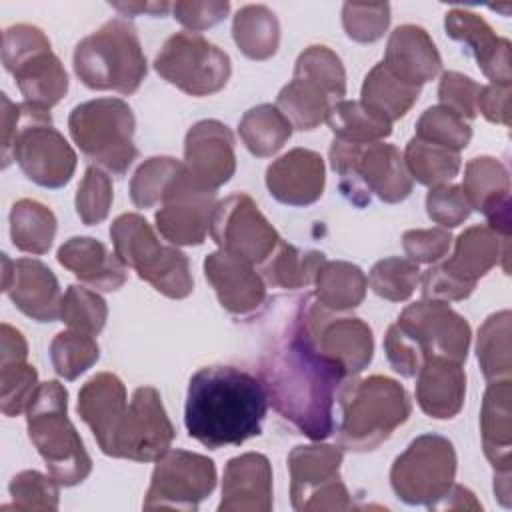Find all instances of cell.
Listing matches in <instances>:
<instances>
[{"label":"cell","instance_id":"94428289","mask_svg":"<svg viewBox=\"0 0 512 512\" xmlns=\"http://www.w3.org/2000/svg\"><path fill=\"white\" fill-rule=\"evenodd\" d=\"M26 358H28V344L22 332L4 322L0 326V362L26 360Z\"/></svg>","mask_w":512,"mask_h":512},{"label":"cell","instance_id":"ee69618b","mask_svg":"<svg viewBox=\"0 0 512 512\" xmlns=\"http://www.w3.org/2000/svg\"><path fill=\"white\" fill-rule=\"evenodd\" d=\"M100 358V346L94 336L78 330H62L50 342V360L54 372L64 380H76Z\"/></svg>","mask_w":512,"mask_h":512},{"label":"cell","instance_id":"f35d334b","mask_svg":"<svg viewBox=\"0 0 512 512\" xmlns=\"http://www.w3.org/2000/svg\"><path fill=\"white\" fill-rule=\"evenodd\" d=\"M326 256L318 250H300L284 240L276 246L272 256L262 266V278L276 288H306L314 282L318 268Z\"/></svg>","mask_w":512,"mask_h":512},{"label":"cell","instance_id":"b9f144b4","mask_svg":"<svg viewBox=\"0 0 512 512\" xmlns=\"http://www.w3.org/2000/svg\"><path fill=\"white\" fill-rule=\"evenodd\" d=\"M402 156L410 178L430 188L448 184L452 178L458 176L462 166L460 152L422 140L418 136L408 140Z\"/></svg>","mask_w":512,"mask_h":512},{"label":"cell","instance_id":"5b68a950","mask_svg":"<svg viewBox=\"0 0 512 512\" xmlns=\"http://www.w3.org/2000/svg\"><path fill=\"white\" fill-rule=\"evenodd\" d=\"M76 76L90 90L134 94L146 78V56L136 28L124 18H112L82 38L72 56Z\"/></svg>","mask_w":512,"mask_h":512},{"label":"cell","instance_id":"7c38bea8","mask_svg":"<svg viewBox=\"0 0 512 512\" xmlns=\"http://www.w3.org/2000/svg\"><path fill=\"white\" fill-rule=\"evenodd\" d=\"M342 448L330 444L296 446L288 454L290 500L298 512L350 510L354 502L340 478Z\"/></svg>","mask_w":512,"mask_h":512},{"label":"cell","instance_id":"d6986e66","mask_svg":"<svg viewBox=\"0 0 512 512\" xmlns=\"http://www.w3.org/2000/svg\"><path fill=\"white\" fill-rule=\"evenodd\" d=\"M216 192L198 188L186 178L164 198L154 222L164 240L176 246H198L210 230V216L216 206Z\"/></svg>","mask_w":512,"mask_h":512},{"label":"cell","instance_id":"277c9868","mask_svg":"<svg viewBox=\"0 0 512 512\" xmlns=\"http://www.w3.org/2000/svg\"><path fill=\"white\" fill-rule=\"evenodd\" d=\"M26 426L32 444L60 486H76L88 478L92 460L68 418V392L58 380L38 384L26 408Z\"/></svg>","mask_w":512,"mask_h":512},{"label":"cell","instance_id":"11a10c76","mask_svg":"<svg viewBox=\"0 0 512 512\" xmlns=\"http://www.w3.org/2000/svg\"><path fill=\"white\" fill-rule=\"evenodd\" d=\"M480 88L482 86L470 76L460 72H444L438 86V98L442 106L454 110L466 120H472L478 114Z\"/></svg>","mask_w":512,"mask_h":512},{"label":"cell","instance_id":"9f6ffc18","mask_svg":"<svg viewBox=\"0 0 512 512\" xmlns=\"http://www.w3.org/2000/svg\"><path fill=\"white\" fill-rule=\"evenodd\" d=\"M452 236L446 228H418L402 236V248L414 264H434L450 250Z\"/></svg>","mask_w":512,"mask_h":512},{"label":"cell","instance_id":"f546056e","mask_svg":"<svg viewBox=\"0 0 512 512\" xmlns=\"http://www.w3.org/2000/svg\"><path fill=\"white\" fill-rule=\"evenodd\" d=\"M466 374L460 362L426 358L416 374V402L420 410L436 420L454 418L464 404Z\"/></svg>","mask_w":512,"mask_h":512},{"label":"cell","instance_id":"4dcf8cb0","mask_svg":"<svg viewBox=\"0 0 512 512\" xmlns=\"http://www.w3.org/2000/svg\"><path fill=\"white\" fill-rule=\"evenodd\" d=\"M10 74L14 76L24 102L48 110L56 106L68 92V74L52 48H42L18 62Z\"/></svg>","mask_w":512,"mask_h":512},{"label":"cell","instance_id":"680465c9","mask_svg":"<svg viewBox=\"0 0 512 512\" xmlns=\"http://www.w3.org/2000/svg\"><path fill=\"white\" fill-rule=\"evenodd\" d=\"M510 84H488L480 88L478 112L494 124L510 126Z\"/></svg>","mask_w":512,"mask_h":512},{"label":"cell","instance_id":"44dd1931","mask_svg":"<svg viewBox=\"0 0 512 512\" xmlns=\"http://www.w3.org/2000/svg\"><path fill=\"white\" fill-rule=\"evenodd\" d=\"M78 414L92 430L100 450L116 456L120 432L128 416L126 388L112 372H98L78 392Z\"/></svg>","mask_w":512,"mask_h":512},{"label":"cell","instance_id":"d6a6232c","mask_svg":"<svg viewBox=\"0 0 512 512\" xmlns=\"http://www.w3.org/2000/svg\"><path fill=\"white\" fill-rule=\"evenodd\" d=\"M420 96L418 86H410L396 78L382 62H378L364 78L360 90V102L374 112L376 116L384 118L386 122H396L414 106Z\"/></svg>","mask_w":512,"mask_h":512},{"label":"cell","instance_id":"c3c4849f","mask_svg":"<svg viewBox=\"0 0 512 512\" xmlns=\"http://www.w3.org/2000/svg\"><path fill=\"white\" fill-rule=\"evenodd\" d=\"M414 136L460 152L468 146L472 138V126L454 110L438 104L422 112V116L416 122Z\"/></svg>","mask_w":512,"mask_h":512},{"label":"cell","instance_id":"484cf974","mask_svg":"<svg viewBox=\"0 0 512 512\" xmlns=\"http://www.w3.org/2000/svg\"><path fill=\"white\" fill-rule=\"evenodd\" d=\"M510 258V238H504L490 230L488 226L466 228L454 244V252L448 260L440 262V270L446 272L456 282L476 288V282L486 276L496 264H502L504 274H508Z\"/></svg>","mask_w":512,"mask_h":512},{"label":"cell","instance_id":"7402d4cb","mask_svg":"<svg viewBox=\"0 0 512 512\" xmlns=\"http://www.w3.org/2000/svg\"><path fill=\"white\" fill-rule=\"evenodd\" d=\"M444 30L476 58L490 84L512 82L510 40L498 36L482 16L464 8H452L444 18Z\"/></svg>","mask_w":512,"mask_h":512},{"label":"cell","instance_id":"60d3db41","mask_svg":"<svg viewBox=\"0 0 512 512\" xmlns=\"http://www.w3.org/2000/svg\"><path fill=\"white\" fill-rule=\"evenodd\" d=\"M184 162L170 156H152L144 160L132 180L130 198L136 208H152L162 204L164 198L186 178Z\"/></svg>","mask_w":512,"mask_h":512},{"label":"cell","instance_id":"8fae6325","mask_svg":"<svg viewBox=\"0 0 512 512\" xmlns=\"http://www.w3.org/2000/svg\"><path fill=\"white\" fill-rule=\"evenodd\" d=\"M156 72L190 96L220 92L232 74L230 56L198 32L172 34L154 58Z\"/></svg>","mask_w":512,"mask_h":512},{"label":"cell","instance_id":"ab89813d","mask_svg":"<svg viewBox=\"0 0 512 512\" xmlns=\"http://www.w3.org/2000/svg\"><path fill=\"white\" fill-rule=\"evenodd\" d=\"M336 140L350 144L382 142L392 134V124L370 112L360 100H338L330 106L326 120Z\"/></svg>","mask_w":512,"mask_h":512},{"label":"cell","instance_id":"816d5d0a","mask_svg":"<svg viewBox=\"0 0 512 512\" xmlns=\"http://www.w3.org/2000/svg\"><path fill=\"white\" fill-rule=\"evenodd\" d=\"M12 508L16 510H58L60 484L50 474L38 470H24L10 480Z\"/></svg>","mask_w":512,"mask_h":512},{"label":"cell","instance_id":"7a4b0ae2","mask_svg":"<svg viewBox=\"0 0 512 512\" xmlns=\"http://www.w3.org/2000/svg\"><path fill=\"white\" fill-rule=\"evenodd\" d=\"M266 410L268 396L260 378L236 366H204L190 378L184 424L190 438L218 450L258 436Z\"/></svg>","mask_w":512,"mask_h":512},{"label":"cell","instance_id":"83f0119b","mask_svg":"<svg viewBox=\"0 0 512 512\" xmlns=\"http://www.w3.org/2000/svg\"><path fill=\"white\" fill-rule=\"evenodd\" d=\"M382 64L402 82L422 88V84L438 76L442 58L422 26L402 24L390 34Z\"/></svg>","mask_w":512,"mask_h":512},{"label":"cell","instance_id":"1f68e13d","mask_svg":"<svg viewBox=\"0 0 512 512\" xmlns=\"http://www.w3.org/2000/svg\"><path fill=\"white\" fill-rule=\"evenodd\" d=\"M512 386L510 378L494 380L484 392L480 410L482 446L494 474L510 472V448H512V412H510Z\"/></svg>","mask_w":512,"mask_h":512},{"label":"cell","instance_id":"cb8c5ba5","mask_svg":"<svg viewBox=\"0 0 512 512\" xmlns=\"http://www.w3.org/2000/svg\"><path fill=\"white\" fill-rule=\"evenodd\" d=\"M462 192L472 210L486 216L488 228L510 238V176L506 166L492 156H476L464 168Z\"/></svg>","mask_w":512,"mask_h":512},{"label":"cell","instance_id":"f1b7e54d","mask_svg":"<svg viewBox=\"0 0 512 512\" xmlns=\"http://www.w3.org/2000/svg\"><path fill=\"white\" fill-rule=\"evenodd\" d=\"M56 258L80 282L102 292L118 290L128 278V266L116 252H110L106 244L90 236H74L66 240L58 248Z\"/></svg>","mask_w":512,"mask_h":512},{"label":"cell","instance_id":"db71d44e","mask_svg":"<svg viewBox=\"0 0 512 512\" xmlns=\"http://www.w3.org/2000/svg\"><path fill=\"white\" fill-rule=\"evenodd\" d=\"M472 212V206L460 186L440 184L432 186L426 194V214L440 228L460 226Z\"/></svg>","mask_w":512,"mask_h":512},{"label":"cell","instance_id":"ffe728a7","mask_svg":"<svg viewBox=\"0 0 512 512\" xmlns=\"http://www.w3.org/2000/svg\"><path fill=\"white\" fill-rule=\"evenodd\" d=\"M310 328L322 354L340 364L348 378L360 374L372 360L374 338L360 318H332L318 302L308 306Z\"/></svg>","mask_w":512,"mask_h":512},{"label":"cell","instance_id":"4fadbf2b","mask_svg":"<svg viewBox=\"0 0 512 512\" xmlns=\"http://www.w3.org/2000/svg\"><path fill=\"white\" fill-rule=\"evenodd\" d=\"M208 234L218 250L240 256L250 264H264L282 240L256 202L244 192L216 202Z\"/></svg>","mask_w":512,"mask_h":512},{"label":"cell","instance_id":"4316f807","mask_svg":"<svg viewBox=\"0 0 512 512\" xmlns=\"http://www.w3.org/2000/svg\"><path fill=\"white\" fill-rule=\"evenodd\" d=\"M220 512H270L272 466L264 454L246 452L228 460L222 480Z\"/></svg>","mask_w":512,"mask_h":512},{"label":"cell","instance_id":"74e56055","mask_svg":"<svg viewBox=\"0 0 512 512\" xmlns=\"http://www.w3.org/2000/svg\"><path fill=\"white\" fill-rule=\"evenodd\" d=\"M238 134L250 154L268 158L276 154L292 136V126L276 104H258L244 112Z\"/></svg>","mask_w":512,"mask_h":512},{"label":"cell","instance_id":"6da1fadb","mask_svg":"<svg viewBox=\"0 0 512 512\" xmlns=\"http://www.w3.org/2000/svg\"><path fill=\"white\" fill-rule=\"evenodd\" d=\"M310 296L296 298L292 314L274 334L260 358V382L268 404L314 442L334 432V400L344 368L320 352L308 318Z\"/></svg>","mask_w":512,"mask_h":512},{"label":"cell","instance_id":"8992f818","mask_svg":"<svg viewBox=\"0 0 512 512\" xmlns=\"http://www.w3.org/2000/svg\"><path fill=\"white\" fill-rule=\"evenodd\" d=\"M330 166L340 176L342 194L358 208L370 204L372 194L386 204H396L412 192L414 180L404 156L392 144H350L334 138Z\"/></svg>","mask_w":512,"mask_h":512},{"label":"cell","instance_id":"2e32d148","mask_svg":"<svg viewBox=\"0 0 512 512\" xmlns=\"http://www.w3.org/2000/svg\"><path fill=\"white\" fill-rule=\"evenodd\" d=\"M174 436V426L164 410L158 390L152 386H140L130 398L128 416L124 420L114 458L156 462L170 450Z\"/></svg>","mask_w":512,"mask_h":512},{"label":"cell","instance_id":"f5cc1de1","mask_svg":"<svg viewBox=\"0 0 512 512\" xmlns=\"http://www.w3.org/2000/svg\"><path fill=\"white\" fill-rule=\"evenodd\" d=\"M390 24V6L346 2L342 6V26L350 40L360 44L376 42L384 36Z\"/></svg>","mask_w":512,"mask_h":512},{"label":"cell","instance_id":"6125c7cd","mask_svg":"<svg viewBox=\"0 0 512 512\" xmlns=\"http://www.w3.org/2000/svg\"><path fill=\"white\" fill-rule=\"evenodd\" d=\"M432 508H464V510H482L480 502L474 498V494L460 486V484H452V488L432 506Z\"/></svg>","mask_w":512,"mask_h":512},{"label":"cell","instance_id":"e575fe53","mask_svg":"<svg viewBox=\"0 0 512 512\" xmlns=\"http://www.w3.org/2000/svg\"><path fill=\"white\" fill-rule=\"evenodd\" d=\"M232 36L246 58L268 60L278 50L280 24L268 6L246 4L232 20Z\"/></svg>","mask_w":512,"mask_h":512},{"label":"cell","instance_id":"52a82bcc","mask_svg":"<svg viewBox=\"0 0 512 512\" xmlns=\"http://www.w3.org/2000/svg\"><path fill=\"white\" fill-rule=\"evenodd\" d=\"M110 238L116 256L156 292L174 300L192 294L194 280L186 254L162 244L144 216L120 214L110 226Z\"/></svg>","mask_w":512,"mask_h":512},{"label":"cell","instance_id":"9a60e30c","mask_svg":"<svg viewBox=\"0 0 512 512\" xmlns=\"http://www.w3.org/2000/svg\"><path fill=\"white\" fill-rule=\"evenodd\" d=\"M216 488L214 462L196 452L168 450L152 470L144 508L196 510Z\"/></svg>","mask_w":512,"mask_h":512},{"label":"cell","instance_id":"3957f363","mask_svg":"<svg viewBox=\"0 0 512 512\" xmlns=\"http://www.w3.org/2000/svg\"><path fill=\"white\" fill-rule=\"evenodd\" d=\"M336 398L342 412L336 442L352 452L378 448L412 412L404 386L380 374L344 382Z\"/></svg>","mask_w":512,"mask_h":512},{"label":"cell","instance_id":"836d02e7","mask_svg":"<svg viewBox=\"0 0 512 512\" xmlns=\"http://www.w3.org/2000/svg\"><path fill=\"white\" fill-rule=\"evenodd\" d=\"M316 300L326 310H352L356 308L368 288V278L360 266L344 260H326L314 278Z\"/></svg>","mask_w":512,"mask_h":512},{"label":"cell","instance_id":"f907efd6","mask_svg":"<svg viewBox=\"0 0 512 512\" xmlns=\"http://www.w3.org/2000/svg\"><path fill=\"white\" fill-rule=\"evenodd\" d=\"M112 200H114V192H112L110 176L98 166H88L78 184L76 200H74L76 214L80 216V220L86 226L100 224L102 220H106Z\"/></svg>","mask_w":512,"mask_h":512},{"label":"cell","instance_id":"5bb4252c","mask_svg":"<svg viewBox=\"0 0 512 512\" xmlns=\"http://www.w3.org/2000/svg\"><path fill=\"white\" fill-rule=\"evenodd\" d=\"M412 348L426 358L464 362L470 346V324L446 302L420 300L402 310L394 322Z\"/></svg>","mask_w":512,"mask_h":512},{"label":"cell","instance_id":"6f0895ef","mask_svg":"<svg viewBox=\"0 0 512 512\" xmlns=\"http://www.w3.org/2000/svg\"><path fill=\"white\" fill-rule=\"evenodd\" d=\"M228 12H230V2L226 0H208V2L182 0L172 4L174 18L188 32H200V30L212 28L218 22H222Z\"/></svg>","mask_w":512,"mask_h":512},{"label":"cell","instance_id":"9c48e42d","mask_svg":"<svg viewBox=\"0 0 512 512\" xmlns=\"http://www.w3.org/2000/svg\"><path fill=\"white\" fill-rule=\"evenodd\" d=\"M10 160H16L26 178L42 188L66 186L76 170V152L54 128L50 112L26 102L20 104Z\"/></svg>","mask_w":512,"mask_h":512},{"label":"cell","instance_id":"d4e9b609","mask_svg":"<svg viewBox=\"0 0 512 512\" xmlns=\"http://www.w3.org/2000/svg\"><path fill=\"white\" fill-rule=\"evenodd\" d=\"M326 184L324 160L308 148H292L266 168L268 192L286 206L314 204Z\"/></svg>","mask_w":512,"mask_h":512},{"label":"cell","instance_id":"ac0fdd59","mask_svg":"<svg viewBox=\"0 0 512 512\" xmlns=\"http://www.w3.org/2000/svg\"><path fill=\"white\" fill-rule=\"evenodd\" d=\"M2 290L22 314L36 322L60 318L62 294L58 278L36 258L10 260L2 254Z\"/></svg>","mask_w":512,"mask_h":512},{"label":"cell","instance_id":"ba28073f","mask_svg":"<svg viewBox=\"0 0 512 512\" xmlns=\"http://www.w3.org/2000/svg\"><path fill=\"white\" fill-rule=\"evenodd\" d=\"M134 128V112L122 98L88 100L68 116V130L80 152L114 176H124L138 156Z\"/></svg>","mask_w":512,"mask_h":512},{"label":"cell","instance_id":"30bf717a","mask_svg":"<svg viewBox=\"0 0 512 512\" xmlns=\"http://www.w3.org/2000/svg\"><path fill=\"white\" fill-rule=\"evenodd\" d=\"M454 476L456 452L452 442L440 434H422L394 460L390 484L402 502L432 508L452 488Z\"/></svg>","mask_w":512,"mask_h":512},{"label":"cell","instance_id":"7bdbcfd3","mask_svg":"<svg viewBox=\"0 0 512 512\" xmlns=\"http://www.w3.org/2000/svg\"><path fill=\"white\" fill-rule=\"evenodd\" d=\"M510 320V310H500L496 314H490L478 330L476 356L488 382L506 380L512 374Z\"/></svg>","mask_w":512,"mask_h":512},{"label":"cell","instance_id":"bcb514c9","mask_svg":"<svg viewBox=\"0 0 512 512\" xmlns=\"http://www.w3.org/2000/svg\"><path fill=\"white\" fill-rule=\"evenodd\" d=\"M108 318V306L100 294L86 286L72 284L62 296L60 320L70 328L90 336L100 334Z\"/></svg>","mask_w":512,"mask_h":512},{"label":"cell","instance_id":"d590c367","mask_svg":"<svg viewBox=\"0 0 512 512\" xmlns=\"http://www.w3.org/2000/svg\"><path fill=\"white\" fill-rule=\"evenodd\" d=\"M56 224V216L46 204L22 198L10 210L12 244L28 254H46L54 242Z\"/></svg>","mask_w":512,"mask_h":512},{"label":"cell","instance_id":"e0dca14e","mask_svg":"<svg viewBox=\"0 0 512 512\" xmlns=\"http://www.w3.org/2000/svg\"><path fill=\"white\" fill-rule=\"evenodd\" d=\"M184 166L198 188L216 192L236 170L232 130L218 120L196 122L184 138Z\"/></svg>","mask_w":512,"mask_h":512},{"label":"cell","instance_id":"603a6c76","mask_svg":"<svg viewBox=\"0 0 512 512\" xmlns=\"http://www.w3.org/2000/svg\"><path fill=\"white\" fill-rule=\"evenodd\" d=\"M204 276L214 288L224 310L236 316L254 314L266 300V282L254 264L224 250H216L204 260Z\"/></svg>","mask_w":512,"mask_h":512},{"label":"cell","instance_id":"8d00e7d4","mask_svg":"<svg viewBox=\"0 0 512 512\" xmlns=\"http://www.w3.org/2000/svg\"><path fill=\"white\" fill-rule=\"evenodd\" d=\"M332 98L312 80L294 76L276 98V108L296 130H314L326 120Z\"/></svg>","mask_w":512,"mask_h":512},{"label":"cell","instance_id":"f6af8a7d","mask_svg":"<svg viewBox=\"0 0 512 512\" xmlns=\"http://www.w3.org/2000/svg\"><path fill=\"white\" fill-rule=\"evenodd\" d=\"M294 76H302L318 84L332 102L344 100L346 96V72L342 60L328 46L314 44L304 48L296 58Z\"/></svg>","mask_w":512,"mask_h":512},{"label":"cell","instance_id":"be15d7a7","mask_svg":"<svg viewBox=\"0 0 512 512\" xmlns=\"http://www.w3.org/2000/svg\"><path fill=\"white\" fill-rule=\"evenodd\" d=\"M110 6L120 10L124 16L126 14H140V12L150 14V16H160V14H166L168 8H172L166 2H114Z\"/></svg>","mask_w":512,"mask_h":512},{"label":"cell","instance_id":"91938a15","mask_svg":"<svg viewBox=\"0 0 512 512\" xmlns=\"http://www.w3.org/2000/svg\"><path fill=\"white\" fill-rule=\"evenodd\" d=\"M18 118H20V104L10 102V98L6 94H2V166L4 168L12 162L10 148H12V140L16 134Z\"/></svg>","mask_w":512,"mask_h":512},{"label":"cell","instance_id":"681fc988","mask_svg":"<svg viewBox=\"0 0 512 512\" xmlns=\"http://www.w3.org/2000/svg\"><path fill=\"white\" fill-rule=\"evenodd\" d=\"M38 388V372L26 360L0 362V410L4 416H18Z\"/></svg>","mask_w":512,"mask_h":512},{"label":"cell","instance_id":"7dc6e473","mask_svg":"<svg viewBox=\"0 0 512 512\" xmlns=\"http://www.w3.org/2000/svg\"><path fill=\"white\" fill-rule=\"evenodd\" d=\"M418 282H420L418 264L400 256L378 260L368 274V284L374 290V294L390 302L408 300L416 290Z\"/></svg>","mask_w":512,"mask_h":512}]
</instances>
